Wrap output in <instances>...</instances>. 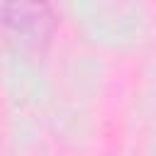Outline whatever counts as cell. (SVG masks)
I'll list each match as a JSON object with an SVG mask.
<instances>
[{"label":"cell","mask_w":156,"mask_h":156,"mask_svg":"<svg viewBox=\"0 0 156 156\" xmlns=\"http://www.w3.org/2000/svg\"><path fill=\"white\" fill-rule=\"evenodd\" d=\"M0 22L24 46H44L56 29L51 0H5Z\"/></svg>","instance_id":"cell-1"}]
</instances>
